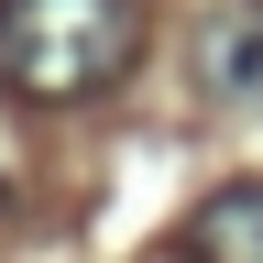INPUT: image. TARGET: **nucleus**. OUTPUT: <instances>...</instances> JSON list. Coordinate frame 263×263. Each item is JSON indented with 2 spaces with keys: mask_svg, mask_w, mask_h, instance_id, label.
<instances>
[{
  "mask_svg": "<svg viewBox=\"0 0 263 263\" xmlns=\"http://www.w3.org/2000/svg\"><path fill=\"white\" fill-rule=\"evenodd\" d=\"M143 55V0H0V88L11 99H99Z\"/></svg>",
  "mask_w": 263,
  "mask_h": 263,
  "instance_id": "1",
  "label": "nucleus"
},
{
  "mask_svg": "<svg viewBox=\"0 0 263 263\" xmlns=\"http://www.w3.org/2000/svg\"><path fill=\"white\" fill-rule=\"evenodd\" d=\"M186 77L209 110H263V0H209L186 22Z\"/></svg>",
  "mask_w": 263,
  "mask_h": 263,
  "instance_id": "2",
  "label": "nucleus"
},
{
  "mask_svg": "<svg viewBox=\"0 0 263 263\" xmlns=\"http://www.w3.org/2000/svg\"><path fill=\"white\" fill-rule=\"evenodd\" d=\"M176 263H263V176L197 197V209L176 219Z\"/></svg>",
  "mask_w": 263,
  "mask_h": 263,
  "instance_id": "3",
  "label": "nucleus"
}]
</instances>
